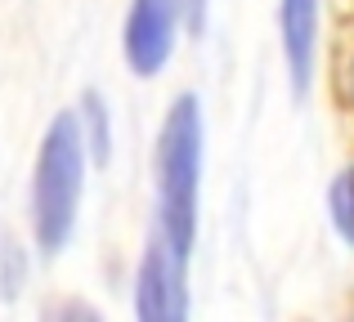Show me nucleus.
<instances>
[{"label":"nucleus","instance_id":"nucleus-1","mask_svg":"<svg viewBox=\"0 0 354 322\" xmlns=\"http://www.w3.org/2000/svg\"><path fill=\"white\" fill-rule=\"evenodd\" d=\"M202 206V103L180 94L166 108L157 134V237L171 251L189 255L198 242Z\"/></svg>","mask_w":354,"mask_h":322},{"label":"nucleus","instance_id":"nucleus-2","mask_svg":"<svg viewBox=\"0 0 354 322\" xmlns=\"http://www.w3.org/2000/svg\"><path fill=\"white\" fill-rule=\"evenodd\" d=\"M86 165H90V148L77 112H59L45 130L32 170V237L45 255H59L77 233Z\"/></svg>","mask_w":354,"mask_h":322},{"label":"nucleus","instance_id":"nucleus-3","mask_svg":"<svg viewBox=\"0 0 354 322\" xmlns=\"http://www.w3.org/2000/svg\"><path fill=\"white\" fill-rule=\"evenodd\" d=\"M189 255L171 251L162 237H148L135 269V314L144 322H184L189 318Z\"/></svg>","mask_w":354,"mask_h":322},{"label":"nucleus","instance_id":"nucleus-4","mask_svg":"<svg viewBox=\"0 0 354 322\" xmlns=\"http://www.w3.org/2000/svg\"><path fill=\"white\" fill-rule=\"evenodd\" d=\"M180 23H184V0H130L121 50H126V63L135 77H157L171 63Z\"/></svg>","mask_w":354,"mask_h":322},{"label":"nucleus","instance_id":"nucleus-5","mask_svg":"<svg viewBox=\"0 0 354 322\" xmlns=\"http://www.w3.org/2000/svg\"><path fill=\"white\" fill-rule=\"evenodd\" d=\"M278 41L292 94L305 99L319 68V0H278Z\"/></svg>","mask_w":354,"mask_h":322},{"label":"nucleus","instance_id":"nucleus-6","mask_svg":"<svg viewBox=\"0 0 354 322\" xmlns=\"http://www.w3.org/2000/svg\"><path fill=\"white\" fill-rule=\"evenodd\" d=\"M81 121V134H86V148L95 161H108V143H113V117H108L104 99L95 94V90H86L81 94V108H72Z\"/></svg>","mask_w":354,"mask_h":322},{"label":"nucleus","instance_id":"nucleus-7","mask_svg":"<svg viewBox=\"0 0 354 322\" xmlns=\"http://www.w3.org/2000/svg\"><path fill=\"white\" fill-rule=\"evenodd\" d=\"M328 215H332V228H337V237L346 246H354V165L332 179L328 188Z\"/></svg>","mask_w":354,"mask_h":322},{"label":"nucleus","instance_id":"nucleus-8","mask_svg":"<svg viewBox=\"0 0 354 322\" xmlns=\"http://www.w3.org/2000/svg\"><path fill=\"white\" fill-rule=\"evenodd\" d=\"M350 94H354V59H350Z\"/></svg>","mask_w":354,"mask_h":322}]
</instances>
